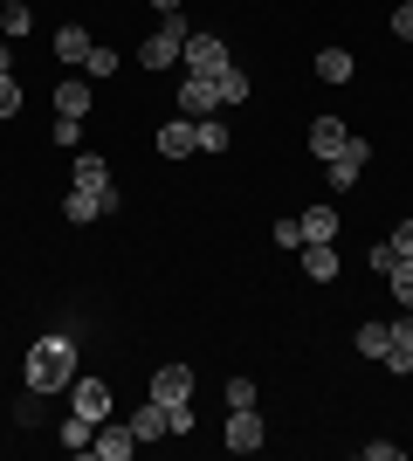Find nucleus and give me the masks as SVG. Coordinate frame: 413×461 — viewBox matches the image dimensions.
Masks as SVG:
<instances>
[{"instance_id": "obj_25", "label": "nucleus", "mask_w": 413, "mask_h": 461, "mask_svg": "<svg viewBox=\"0 0 413 461\" xmlns=\"http://www.w3.org/2000/svg\"><path fill=\"white\" fill-rule=\"evenodd\" d=\"M111 69H118V49H103V41H97V49H90V62H83V77H111Z\"/></svg>"}, {"instance_id": "obj_21", "label": "nucleus", "mask_w": 413, "mask_h": 461, "mask_svg": "<svg viewBox=\"0 0 413 461\" xmlns=\"http://www.w3.org/2000/svg\"><path fill=\"white\" fill-rule=\"evenodd\" d=\"M62 447H69V455H90V441H97V420H83V413H69V420H62V434H56Z\"/></svg>"}, {"instance_id": "obj_10", "label": "nucleus", "mask_w": 413, "mask_h": 461, "mask_svg": "<svg viewBox=\"0 0 413 461\" xmlns=\"http://www.w3.org/2000/svg\"><path fill=\"white\" fill-rule=\"evenodd\" d=\"M152 400L158 406H186V400H193V372H186V366H158L152 372Z\"/></svg>"}, {"instance_id": "obj_27", "label": "nucleus", "mask_w": 413, "mask_h": 461, "mask_svg": "<svg viewBox=\"0 0 413 461\" xmlns=\"http://www.w3.org/2000/svg\"><path fill=\"white\" fill-rule=\"evenodd\" d=\"M76 138H83V117H56V145L62 152H76Z\"/></svg>"}, {"instance_id": "obj_6", "label": "nucleus", "mask_w": 413, "mask_h": 461, "mask_svg": "<svg viewBox=\"0 0 413 461\" xmlns=\"http://www.w3.org/2000/svg\"><path fill=\"white\" fill-rule=\"evenodd\" d=\"M262 441H269V434H262V406H228V447H235V455H256Z\"/></svg>"}, {"instance_id": "obj_4", "label": "nucleus", "mask_w": 413, "mask_h": 461, "mask_svg": "<svg viewBox=\"0 0 413 461\" xmlns=\"http://www.w3.org/2000/svg\"><path fill=\"white\" fill-rule=\"evenodd\" d=\"M69 186H76V193H97L103 213H118V179H111V166H103L97 152H76V166H69Z\"/></svg>"}, {"instance_id": "obj_24", "label": "nucleus", "mask_w": 413, "mask_h": 461, "mask_svg": "<svg viewBox=\"0 0 413 461\" xmlns=\"http://www.w3.org/2000/svg\"><path fill=\"white\" fill-rule=\"evenodd\" d=\"M386 283H393V296H400V303L413 310V255H400V262H393V276H386Z\"/></svg>"}, {"instance_id": "obj_26", "label": "nucleus", "mask_w": 413, "mask_h": 461, "mask_svg": "<svg viewBox=\"0 0 413 461\" xmlns=\"http://www.w3.org/2000/svg\"><path fill=\"white\" fill-rule=\"evenodd\" d=\"M365 262H373V276H393L400 249H393V241H373V249H365Z\"/></svg>"}, {"instance_id": "obj_38", "label": "nucleus", "mask_w": 413, "mask_h": 461, "mask_svg": "<svg viewBox=\"0 0 413 461\" xmlns=\"http://www.w3.org/2000/svg\"><path fill=\"white\" fill-rule=\"evenodd\" d=\"M0 7H28V0H0Z\"/></svg>"}, {"instance_id": "obj_7", "label": "nucleus", "mask_w": 413, "mask_h": 461, "mask_svg": "<svg viewBox=\"0 0 413 461\" xmlns=\"http://www.w3.org/2000/svg\"><path fill=\"white\" fill-rule=\"evenodd\" d=\"M365 158H373V145L365 138H345V152L337 158H324V173H331V186L345 193V186H358V173H365Z\"/></svg>"}, {"instance_id": "obj_32", "label": "nucleus", "mask_w": 413, "mask_h": 461, "mask_svg": "<svg viewBox=\"0 0 413 461\" xmlns=\"http://www.w3.org/2000/svg\"><path fill=\"white\" fill-rule=\"evenodd\" d=\"M14 111H21V83L0 77V117H14Z\"/></svg>"}, {"instance_id": "obj_20", "label": "nucleus", "mask_w": 413, "mask_h": 461, "mask_svg": "<svg viewBox=\"0 0 413 461\" xmlns=\"http://www.w3.org/2000/svg\"><path fill=\"white\" fill-rule=\"evenodd\" d=\"M352 345H358V358H373V366H379V358L393 351V330H386V324H358Z\"/></svg>"}, {"instance_id": "obj_3", "label": "nucleus", "mask_w": 413, "mask_h": 461, "mask_svg": "<svg viewBox=\"0 0 413 461\" xmlns=\"http://www.w3.org/2000/svg\"><path fill=\"white\" fill-rule=\"evenodd\" d=\"M179 62H186V77H220L235 56H228V41H220V35L193 28V35H186V49H179Z\"/></svg>"}, {"instance_id": "obj_2", "label": "nucleus", "mask_w": 413, "mask_h": 461, "mask_svg": "<svg viewBox=\"0 0 413 461\" xmlns=\"http://www.w3.org/2000/svg\"><path fill=\"white\" fill-rule=\"evenodd\" d=\"M186 35H193V28H186V14H158V35H145V49H138V62H145V69H173L179 62V49H186Z\"/></svg>"}, {"instance_id": "obj_8", "label": "nucleus", "mask_w": 413, "mask_h": 461, "mask_svg": "<svg viewBox=\"0 0 413 461\" xmlns=\"http://www.w3.org/2000/svg\"><path fill=\"white\" fill-rule=\"evenodd\" d=\"M90 455H97V461H131V455H138L131 420H103V427H97V441H90Z\"/></svg>"}, {"instance_id": "obj_23", "label": "nucleus", "mask_w": 413, "mask_h": 461, "mask_svg": "<svg viewBox=\"0 0 413 461\" xmlns=\"http://www.w3.org/2000/svg\"><path fill=\"white\" fill-rule=\"evenodd\" d=\"M214 96H220V111H228V104H248V77H241L235 62H228V69L214 77Z\"/></svg>"}, {"instance_id": "obj_11", "label": "nucleus", "mask_w": 413, "mask_h": 461, "mask_svg": "<svg viewBox=\"0 0 413 461\" xmlns=\"http://www.w3.org/2000/svg\"><path fill=\"white\" fill-rule=\"evenodd\" d=\"M131 434L138 441H166V434H173V406H158L152 393H145V406L131 413Z\"/></svg>"}, {"instance_id": "obj_18", "label": "nucleus", "mask_w": 413, "mask_h": 461, "mask_svg": "<svg viewBox=\"0 0 413 461\" xmlns=\"http://www.w3.org/2000/svg\"><path fill=\"white\" fill-rule=\"evenodd\" d=\"M296 228H303V241H337V207H310V213H296Z\"/></svg>"}, {"instance_id": "obj_34", "label": "nucleus", "mask_w": 413, "mask_h": 461, "mask_svg": "<svg viewBox=\"0 0 413 461\" xmlns=\"http://www.w3.org/2000/svg\"><path fill=\"white\" fill-rule=\"evenodd\" d=\"M393 35L413 41V0H407V7H393Z\"/></svg>"}, {"instance_id": "obj_15", "label": "nucleus", "mask_w": 413, "mask_h": 461, "mask_svg": "<svg viewBox=\"0 0 413 461\" xmlns=\"http://www.w3.org/2000/svg\"><path fill=\"white\" fill-rule=\"evenodd\" d=\"M90 104H97V96H90V83H83V77L56 83V117H90Z\"/></svg>"}, {"instance_id": "obj_35", "label": "nucleus", "mask_w": 413, "mask_h": 461, "mask_svg": "<svg viewBox=\"0 0 413 461\" xmlns=\"http://www.w3.org/2000/svg\"><path fill=\"white\" fill-rule=\"evenodd\" d=\"M386 241H393V249H400V255H413V221H400V228H393V234H386Z\"/></svg>"}, {"instance_id": "obj_19", "label": "nucleus", "mask_w": 413, "mask_h": 461, "mask_svg": "<svg viewBox=\"0 0 413 461\" xmlns=\"http://www.w3.org/2000/svg\"><path fill=\"white\" fill-rule=\"evenodd\" d=\"M62 221L90 228V221H103V200H97V193H76V186H69V200H62Z\"/></svg>"}, {"instance_id": "obj_30", "label": "nucleus", "mask_w": 413, "mask_h": 461, "mask_svg": "<svg viewBox=\"0 0 413 461\" xmlns=\"http://www.w3.org/2000/svg\"><path fill=\"white\" fill-rule=\"evenodd\" d=\"M28 21H35L28 7H0V28H7V35H28Z\"/></svg>"}, {"instance_id": "obj_31", "label": "nucleus", "mask_w": 413, "mask_h": 461, "mask_svg": "<svg viewBox=\"0 0 413 461\" xmlns=\"http://www.w3.org/2000/svg\"><path fill=\"white\" fill-rule=\"evenodd\" d=\"M269 234H275V249H303V228H296V221H275Z\"/></svg>"}, {"instance_id": "obj_9", "label": "nucleus", "mask_w": 413, "mask_h": 461, "mask_svg": "<svg viewBox=\"0 0 413 461\" xmlns=\"http://www.w3.org/2000/svg\"><path fill=\"white\" fill-rule=\"evenodd\" d=\"M179 117H214L220 111V96H214V77H179Z\"/></svg>"}, {"instance_id": "obj_13", "label": "nucleus", "mask_w": 413, "mask_h": 461, "mask_svg": "<svg viewBox=\"0 0 413 461\" xmlns=\"http://www.w3.org/2000/svg\"><path fill=\"white\" fill-rule=\"evenodd\" d=\"M90 49H97V41H90V28H76V21H62V28H56V62L83 69V62H90Z\"/></svg>"}, {"instance_id": "obj_16", "label": "nucleus", "mask_w": 413, "mask_h": 461, "mask_svg": "<svg viewBox=\"0 0 413 461\" xmlns=\"http://www.w3.org/2000/svg\"><path fill=\"white\" fill-rule=\"evenodd\" d=\"M345 138H352V131H345L337 117H317V124H310V152L317 158H337V152H345Z\"/></svg>"}, {"instance_id": "obj_14", "label": "nucleus", "mask_w": 413, "mask_h": 461, "mask_svg": "<svg viewBox=\"0 0 413 461\" xmlns=\"http://www.w3.org/2000/svg\"><path fill=\"white\" fill-rule=\"evenodd\" d=\"M303 276H310V283H331L337 276V241H303Z\"/></svg>"}, {"instance_id": "obj_28", "label": "nucleus", "mask_w": 413, "mask_h": 461, "mask_svg": "<svg viewBox=\"0 0 413 461\" xmlns=\"http://www.w3.org/2000/svg\"><path fill=\"white\" fill-rule=\"evenodd\" d=\"M228 406H262L256 400V379H228Z\"/></svg>"}, {"instance_id": "obj_12", "label": "nucleus", "mask_w": 413, "mask_h": 461, "mask_svg": "<svg viewBox=\"0 0 413 461\" xmlns=\"http://www.w3.org/2000/svg\"><path fill=\"white\" fill-rule=\"evenodd\" d=\"M200 138H193V117H173V124H158V158H193Z\"/></svg>"}, {"instance_id": "obj_29", "label": "nucleus", "mask_w": 413, "mask_h": 461, "mask_svg": "<svg viewBox=\"0 0 413 461\" xmlns=\"http://www.w3.org/2000/svg\"><path fill=\"white\" fill-rule=\"evenodd\" d=\"M365 461H407V447L400 441H365Z\"/></svg>"}, {"instance_id": "obj_37", "label": "nucleus", "mask_w": 413, "mask_h": 461, "mask_svg": "<svg viewBox=\"0 0 413 461\" xmlns=\"http://www.w3.org/2000/svg\"><path fill=\"white\" fill-rule=\"evenodd\" d=\"M152 7H158V14H179V7H186V0H152Z\"/></svg>"}, {"instance_id": "obj_17", "label": "nucleus", "mask_w": 413, "mask_h": 461, "mask_svg": "<svg viewBox=\"0 0 413 461\" xmlns=\"http://www.w3.org/2000/svg\"><path fill=\"white\" fill-rule=\"evenodd\" d=\"M193 138H200V152H207V158L235 145V131H228V117H193Z\"/></svg>"}, {"instance_id": "obj_33", "label": "nucleus", "mask_w": 413, "mask_h": 461, "mask_svg": "<svg viewBox=\"0 0 413 461\" xmlns=\"http://www.w3.org/2000/svg\"><path fill=\"white\" fill-rule=\"evenodd\" d=\"M386 330H393V345H400V351H413V310L400 317V324H386Z\"/></svg>"}, {"instance_id": "obj_22", "label": "nucleus", "mask_w": 413, "mask_h": 461, "mask_svg": "<svg viewBox=\"0 0 413 461\" xmlns=\"http://www.w3.org/2000/svg\"><path fill=\"white\" fill-rule=\"evenodd\" d=\"M317 77L324 83H352V49H317Z\"/></svg>"}, {"instance_id": "obj_5", "label": "nucleus", "mask_w": 413, "mask_h": 461, "mask_svg": "<svg viewBox=\"0 0 413 461\" xmlns=\"http://www.w3.org/2000/svg\"><path fill=\"white\" fill-rule=\"evenodd\" d=\"M111 406H118V400H111V385H103V379H69V413H83V420H111Z\"/></svg>"}, {"instance_id": "obj_1", "label": "nucleus", "mask_w": 413, "mask_h": 461, "mask_svg": "<svg viewBox=\"0 0 413 461\" xmlns=\"http://www.w3.org/2000/svg\"><path fill=\"white\" fill-rule=\"evenodd\" d=\"M21 379H28V393H35V400H49V393H69V379H76V338H69V330H41L35 345H28V366H21Z\"/></svg>"}, {"instance_id": "obj_36", "label": "nucleus", "mask_w": 413, "mask_h": 461, "mask_svg": "<svg viewBox=\"0 0 413 461\" xmlns=\"http://www.w3.org/2000/svg\"><path fill=\"white\" fill-rule=\"evenodd\" d=\"M0 77H14V49L7 41H0Z\"/></svg>"}]
</instances>
